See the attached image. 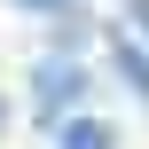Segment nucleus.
Instances as JSON below:
<instances>
[{"label":"nucleus","instance_id":"39448f33","mask_svg":"<svg viewBox=\"0 0 149 149\" xmlns=\"http://www.w3.org/2000/svg\"><path fill=\"white\" fill-rule=\"evenodd\" d=\"M0 126H8V110H0Z\"/></svg>","mask_w":149,"mask_h":149},{"label":"nucleus","instance_id":"f257e3e1","mask_svg":"<svg viewBox=\"0 0 149 149\" xmlns=\"http://www.w3.org/2000/svg\"><path fill=\"white\" fill-rule=\"evenodd\" d=\"M31 94H39V118L63 126V110L79 118V102H86V71H79L71 55H47V63L31 71Z\"/></svg>","mask_w":149,"mask_h":149},{"label":"nucleus","instance_id":"f03ea898","mask_svg":"<svg viewBox=\"0 0 149 149\" xmlns=\"http://www.w3.org/2000/svg\"><path fill=\"white\" fill-rule=\"evenodd\" d=\"M55 149H110V126L79 110V118H63V126H55Z\"/></svg>","mask_w":149,"mask_h":149},{"label":"nucleus","instance_id":"7ed1b4c3","mask_svg":"<svg viewBox=\"0 0 149 149\" xmlns=\"http://www.w3.org/2000/svg\"><path fill=\"white\" fill-rule=\"evenodd\" d=\"M118 79L149 102V47H141V39H118Z\"/></svg>","mask_w":149,"mask_h":149},{"label":"nucleus","instance_id":"20e7f679","mask_svg":"<svg viewBox=\"0 0 149 149\" xmlns=\"http://www.w3.org/2000/svg\"><path fill=\"white\" fill-rule=\"evenodd\" d=\"M16 8H39V16H63V24L79 16V0H16Z\"/></svg>","mask_w":149,"mask_h":149}]
</instances>
